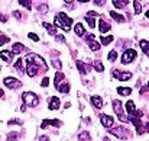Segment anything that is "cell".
Returning a JSON list of instances; mask_svg holds the SVG:
<instances>
[{
  "instance_id": "cell-8",
  "label": "cell",
  "mask_w": 149,
  "mask_h": 141,
  "mask_svg": "<svg viewBox=\"0 0 149 141\" xmlns=\"http://www.w3.org/2000/svg\"><path fill=\"white\" fill-rule=\"evenodd\" d=\"M111 74H113L116 79H119V80H129V79H132V73H129V71L122 73V71H119V70H113Z\"/></svg>"
},
{
  "instance_id": "cell-3",
  "label": "cell",
  "mask_w": 149,
  "mask_h": 141,
  "mask_svg": "<svg viewBox=\"0 0 149 141\" xmlns=\"http://www.w3.org/2000/svg\"><path fill=\"white\" fill-rule=\"evenodd\" d=\"M113 109H114V112H116V115L119 116V119L122 121V122H127V116L125 115V111H123V105H122V102L120 100H113Z\"/></svg>"
},
{
  "instance_id": "cell-32",
  "label": "cell",
  "mask_w": 149,
  "mask_h": 141,
  "mask_svg": "<svg viewBox=\"0 0 149 141\" xmlns=\"http://www.w3.org/2000/svg\"><path fill=\"white\" fill-rule=\"evenodd\" d=\"M51 63H52V66H54L56 70H61V68H62V64H61V61H59V60H54V58H52V61H51Z\"/></svg>"
},
{
  "instance_id": "cell-50",
  "label": "cell",
  "mask_w": 149,
  "mask_h": 141,
  "mask_svg": "<svg viewBox=\"0 0 149 141\" xmlns=\"http://www.w3.org/2000/svg\"><path fill=\"white\" fill-rule=\"evenodd\" d=\"M148 89H149V82H148Z\"/></svg>"
},
{
  "instance_id": "cell-16",
  "label": "cell",
  "mask_w": 149,
  "mask_h": 141,
  "mask_svg": "<svg viewBox=\"0 0 149 141\" xmlns=\"http://www.w3.org/2000/svg\"><path fill=\"white\" fill-rule=\"evenodd\" d=\"M74 31H75V35L77 37H83L86 34V29H84V26L81 23H75L74 25Z\"/></svg>"
},
{
  "instance_id": "cell-21",
  "label": "cell",
  "mask_w": 149,
  "mask_h": 141,
  "mask_svg": "<svg viewBox=\"0 0 149 141\" xmlns=\"http://www.w3.org/2000/svg\"><path fill=\"white\" fill-rule=\"evenodd\" d=\"M42 26L48 29V34H49V35H56V29H55L54 25H51V23H48V22H44Z\"/></svg>"
},
{
  "instance_id": "cell-43",
  "label": "cell",
  "mask_w": 149,
  "mask_h": 141,
  "mask_svg": "<svg viewBox=\"0 0 149 141\" xmlns=\"http://www.w3.org/2000/svg\"><path fill=\"white\" fill-rule=\"evenodd\" d=\"M56 41H58V42H64V37H62V35H58V37H56Z\"/></svg>"
},
{
  "instance_id": "cell-18",
  "label": "cell",
  "mask_w": 149,
  "mask_h": 141,
  "mask_svg": "<svg viewBox=\"0 0 149 141\" xmlns=\"http://www.w3.org/2000/svg\"><path fill=\"white\" fill-rule=\"evenodd\" d=\"M23 51H25V45H23V44H19V42L13 44V48H12V52H13V54H20V52H23Z\"/></svg>"
},
{
  "instance_id": "cell-27",
  "label": "cell",
  "mask_w": 149,
  "mask_h": 141,
  "mask_svg": "<svg viewBox=\"0 0 149 141\" xmlns=\"http://www.w3.org/2000/svg\"><path fill=\"white\" fill-rule=\"evenodd\" d=\"M15 68L19 71V73H22L23 71V64H22V60L19 58V60H16V63H15Z\"/></svg>"
},
{
  "instance_id": "cell-11",
  "label": "cell",
  "mask_w": 149,
  "mask_h": 141,
  "mask_svg": "<svg viewBox=\"0 0 149 141\" xmlns=\"http://www.w3.org/2000/svg\"><path fill=\"white\" fill-rule=\"evenodd\" d=\"M65 82V76L61 73V71H58L56 74H55V77H54V86L58 89V86L61 85V83H64Z\"/></svg>"
},
{
  "instance_id": "cell-30",
  "label": "cell",
  "mask_w": 149,
  "mask_h": 141,
  "mask_svg": "<svg viewBox=\"0 0 149 141\" xmlns=\"http://www.w3.org/2000/svg\"><path fill=\"white\" fill-rule=\"evenodd\" d=\"M100 41H101L103 45H109V44L113 41V37H111V35H110V37H104V38H101Z\"/></svg>"
},
{
  "instance_id": "cell-46",
  "label": "cell",
  "mask_w": 149,
  "mask_h": 141,
  "mask_svg": "<svg viewBox=\"0 0 149 141\" xmlns=\"http://www.w3.org/2000/svg\"><path fill=\"white\" fill-rule=\"evenodd\" d=\"M77 1H80V3H86V1H88V0H77Z\"/></svg>"
},
{
  "instance_id": "cell-42",
  "label": "cell",
  "mask_w": 149,
  "mask_h": 141,
  "mask_svg": "<svg viewBox=\"0 0 149 141\" xmlns=\"http://www.w3.org/2000/svg\"><path fill=\"white\" fill-rule=\"evenodd\" d=\"M39 10H41V12H47V10H48V7H47L45 4H42V6L39 7Z\"/></svg>"
},
{
  "instance_id": "cell-48",
  "label": "cell",
  "mask_w": 149,
  "mask_h": 141,
  "mask_svg": "<svg viewBox=\"0 0 149 141\" xmlns=\"http://www.w3.org/2000/svg\"><path fill=\"white\" fill-rule=\"evenodd\" d=\"M146 18H149V10H148V12H146Z\"/></svg>"
},
{
  "instance_id": "cell-47",
  "label": "cell",
  "mask_w": 149,
  "mask_h": 141,
  "mask_svg": "<svg viewBox=\"0 0 149 141\" xmlns=\"http://www.w3.org/2000/svg\"><path fill=\"white\" fill-rule=\"evenodd\" d=\"M64 1H65V3H72L74 0H64Z\"/></svg>"
},
{
  "instance_id": "cell-17",
  "label": "cell",
  "mask_w": 149,
  "mask_h": 141,
  "mask_svg": "<svg viewBox=\"0 0 149 141\" xmlns=\"http://www.w3.org/2000/svg\"><path fill=\"white\" fill-rule=\"evenodd\" d=\"M125 108H126V111H127L129 115H132V114L136 111V108H135V102H133V100H127L126 105H125Z\"/></svg>"
},
{
  "instance_id": "cell-24",
  "label": "cell",
  "mask_w": 149,
  "mask_h": 141,
  "mask_svg": "<svg viewBox=\"0 0 149 141\" xmlns=\"http://www.w3.org/2000/svg\"><path fill=\"white\" fill-rule=\"evenodd\" d=\"M141 48L146 55H149V41H141Z\"/></svg>"
},
{
  "instance_id": "cell-45",
  "label": "cell",
  "mask_w": 149,
  "mask_h": 141,
  "mask_svg": "<svg viewBox=\"0 0 149 141\" xmlns=\"http://www.w3.org/2000/svg\"><path fill=\"white\" fill-rule=\"evenodd\" d=\"M3 94H4V92H3V90L0 89V97H3Z\"/></svg>"
},
{
  "instance_id": "cell-13",
  "label": "cell",
  "mask_w": 149,
  "mask_h": 141,
  "mask_svg": "<svg viewBox=\"0 0 149 141\" xmlns=\"http://www.w3.org/2000/svg\"><path fill=\"white\" fill-rule=\"evenodd\" d=\"M48 108H49V111H56V109L59 108V99H58V97H55V96H54V97H51Z\"/></svg>"
},
{
  "instance_id": "cell-33",
  "label": "cell",
  "mask_w": 149,
  "mask_h": 141,
  "mask_svg": "<svg viewBox=\"0 0 149 141\" xmlns=\"http://www.w3.org/2000/svg\"><path fill=\"white\" fill-rule=\"evenodd\" d=\"M19 3H20L22 6H25L26 9H31V4H32L31 0H19Z\"/></svg>"
},
{
  "instance_id": "cell-29",
  "label": "cell",
  "mask_w": 149,
  "mask_h": 141,
  "mask_svg": "<svg viewBox=\"0 0 149 141\" xmlns=\"http://www.w3.org/2000/svg\"><path fill=\"white\" fill-rule=\"evenodd\" d=\"M94 68L99 71V73H101V71H104V66L101 64V61H94Z\"/></svg>"
},
{
  "instance_id": "cell-14",
  "label": "cell",
  "mask_w": 149,
  "mask_h": 141,
  "mask_svg": "<svg viewBox=\"0 0 149 141\" xmlns=\"http://www.w3.org/2000/svg\"><path fill=\"white\" fill-rule=\"evenodd\" d=\"M0 57H1V60L10 63L12 58H13V52H10V51H7V49H3V51H0Z\"/></svg>"
},
{
  "instance_id": "cell-1",
  "label": "cell",
  "mask_w": 149,
  "mask_h": 141,
  "mask_svg": "<svg viewBox=\"0 0 149 141\" xmlns=\"http://www.w3.org/2000/svg\"><path fill=\"white\" fill-rule=\"evenodd\" d=\"M54 23L56 25V26H59V28H62L65 32L70 29V26L72 25V19L71 18H68L65 13H58V16L55 18V20H54Z\"/></svg>"
},
{
  "instance_id": "cell-10",
  "label": "cell",
  "mask_w": 149,
  "mask_h": 141,
  "mask_svg": "<svg viewBox=\"0 0 149 141\" xmlns=\"http://www.w3.org/2000/svg\"><path fill=\"white\" fill-rule=\"evenodd\" d=\"M48 125H52V127H61V125H62V122H61V121H58V119H44V121H42V124H41V127H42V128H47Z\"/></svg>"
},
{
  "instance_id": "cell-22",
  "label": "cell",
  "mask_w": 149,
  "mask_h": 141,
  "mask_svg": "<svg viewBox=\"0 0 149 141\" xmlns=\"http://www.w3.org/2000/svg\"><path fill=\"white\" fill-rule=\"evenodd\" d=\"M117 93L122 96H129L132 93V89L130 87H117Z\"/></svg>"
},
{
  "instance_id": "cell-15",
  "label": "cell",
  "mask_w": 149,
  "mask_h": 141,
  "mask_svg": "<svg viewBox=\"0 0 149 141\" xmlns=\"http://www.w3.org/2000/svg\"><path fill=\"white\" fill-rule=\"evenodd\" d=\"M90 100H91V103H93V106H94V108H97V109L103 108V99H101L100 96H93Z\"/></svg>"
},
{
  "instance_id": "cell-6",
  "label": "cell",
  "mask_w": 149,
  "mask_h": 141,
  "mask_svg": "<svg viewBox=\"0 0 149 141\" xmlns=\"http://www.w3.org/2000/svg\"><path fill=\"white\" fill-rule=\"evenodd\" d=\"M3 83H4L9 89H17V87L22 86V82L17 80V79H15V77H4Z\"/></svg>"
},
{
  "instance_id": "cell-38",
  "label": "cell",
  "mask_w": 149,
  "mask_h": 141,
  "mask_svg": "<svg viewBox=\"0 0 149 141\" xmlns=\"http://www.w3.org/2000/svg\"><path fill=\"white\" fill-rule=\"evenodd\" d=\"M15 138H17V133H12V134L9 135V138H7V141H13Z\"/></svg>"
},
{
  "instance_id": "cell-7",
  "label": "cell",
  "mask_w": 149,
  "mask_h": 141,
  "mask_svg": "<svg viewBox=\"0 0 149 141\" xmlns=\"http://www.w3.org/2000/svg\"><path fill=\"white\" fill-rule=\"evenodd\" d=\"M100 122H101L103 127H106V128H111L113 124H114V119H113L110 115L103 114V115H100Z\"/></svg>"
},
{
  "instance_id": "cell-37",
  "label": "cell",
  "mask_w": 149,
  "mask_h": 141,
  "mask_svg": "<svg viewBox=\"0 0 149 141\" xmlns=\"http://www.w3.org/2000/svg\"><path fill=\"white\" fill-rule=\"evenodd\" d=\"M48 85H49V79L48 77H44V80L41 82V86L42 87H48Z\"/></svg>"
},
{
  "instance_id": "cell-39",
  "label": "cell",
  "mask_w": 149,
  "mask_h": 141,
  "mask_svg": "<svg viewBox=\"0 0 149 141\" xmlns=\"http://www.w3.org/2000/svg\"><path fill=\"white\" fill-rule=\"evenodd\" d=\"M106 1H107V0H94V3H96L97 6H104Z\"/></svg>"
},
{
  "instance_id": "cell-2",
  "label": "cell",
  "mask_w": 149,
  "mask_h": 141,
  "mask_svg": "<svg viewBox=\"0 0 149 141\" xmlns=\"http://www.w3.org/2000/svg\"><path fill=\"white\" fill-rule=\"evenodd\" d=\"M22 99L25 102V106H31V108H35L39 105V97L33 92H25L22 94Z\"/></svg>"
},
{
  "instance_id": "cell-36",
  "label": "cell",
  "mask_w": 149,
  "mask_h": 141,
  "mask_svg": "<svg viewBox=\"0 0 149 141\" xmlns=\"http://www.w3.org/2000/svg\"><path fill=\"white\" fill-rule=\"evenodd\" d=\"M7 124H9V125H20L22 121H20V119H10Z\"/></svg>"
},
{
  "instance_id": "cell-4",
  "label": "cell",
  "mask_w": 149,
  "mask_h": 141,
  "mask_svg": "<svg viewBox=\"0 0 149 141\" xmlns=\"http://www.w3.org/2000/svg\"><path fill=\"white\" fill-rule=\"evenodd\" d=\"M136 58V51L135 49H126L125 52H123V55H122V64H130L133 60Z\"/></svg>"
},
{
  "instance_id": "cell-31",
  "label": "cell",
  "mask_w": 149,
  "mask_h": 141,
  "mask_svg": "<svg viewBox=\"0 0 149 141\" xmlns=\"http://www.w3.org/2000/svg\"><path fill=\"white\" fill-rule=\"evenodd\" d=\"M107 58H109V61H111V63H113V61L117 58V52H116V51H110V52H109V55H107Z\"/></svg>"
},
{
  "instance_id": "cell-23",
  "label": "cell",
  "mask_w": 149,
  "mask_h": 141,
  "mask_svg": "<svg viewBox=\"0 0 149 141\" xmlns=\"http://www.w3.org/2000/svg\"><path fill=\"white\" fill-rule=\"evenodd\" d=\"M58 90H59L61 93H68V92H70V85L64 82V83H61V85L58 86Z\"/></svg>"
},
{
  "instance_id": "cell-35",
  "label": "cell",
  "mask_w": 149,
  "mask_h": 141,
  "mask_svg": "<svg viewBox=\"0 0 149 141\" xmlns=\"http://www.w3.org/2000/svg\"><path fill=\"white\" fill-rule=\"evenodd\" d=\"M28 37H29L31 39H33L35 42H38V41H39V37H38L36 34H32V32H29V34H28Z\"/></svg>"
},
{
  "instance_id": "cell-9",
  "label": "cell",
  "mask_w": 149,
  "mask_h": 141,
  "mask_svg": "<svg viewBox=\"0 0 149 141\" xmlns=\"http://www.w3.org/2000/svg\"><path fill=\"white\" fill-rule=\"evenodd\" d=\"M86 41H87V44H88V47H90L91 51H99L100 49V44L94 39V35H88L86 38Z\"/></svg>"
},
{
  "instance_id": "cell-28",
  "label": "cell",
  "mask_w": 149,
  "mask_h": 141,
  "mask_svg": "<svg viewBox=\"0 0 149 141\" xmlns=\"http://www.w3.org/2000/svg\"><path fill=\"white\" fill-rule=\"evenodd\" d=\"M78 140L80 141H90V135H88V133H81L80 135H78Z\"/></svg>"
},
{
  "instance_id": "cell-12",
  "label": "cell",
  "mask_w": 149,
  "mask_h": 141,
  "mask_svg": "<svg viewBox=\"0 0 149 141\" xmlns=\"http://www.w3.org/2000/svg\"><path fill=\"white\" fill-rule=\"evenodd\" d=\"M99 29H100V32H101V34H104V32H109L111 28H110V25H109L104 19H100L99 20Z\"/></svg>"
},
{
  "instance_id": "cell-34",
  "label": "cell",
  "mask_w": 149,
  "mask_h": 141,
  "mask_svg": "<svg viewBox=\"0 0 149 141\" xmlns=\"http://www.w3.org/2000/svg\"><path fill=\"white\" fill-rule=\"evenodd\" d=\"M7 42H9V38H7L6 35L0 34V45H4V44H7Z\"/></svg>"
},
{
  "instance_id": "cell-20",
  "label": "cell",
  "mask_w": 149,
  "mask_h": 141,
  "mask_svg": "<svg viewBox=\"0 0 149 141\" xmlns=\"http://www.w3.org/2000/svg\"><path fill=\"white\" fill-rule=\"evenodd\" d=\"M127 3H129V0H113V6L116 9H123Z\"/></svg>"
},
{
  "instance_id": "cell-40",
  "label": "cell",
  "mask_w": 149,
  "mask_h": 141,
  "mask_svg": "<svg viewBox=\"0 0 149 141\" xmlns=\"http://www.w3.org/2000/svg\"><path fill=\"white\" fill-rule=\"evenodd\" d=\"M13 16H15V18H17V19H20V18H22V13L16 10V12H13Z\"/></svg>"
},
{
  "instance_id": "cell-41",
  "label": "cell",
  "mask_w": 149,
  "mask_h": 141,
  "mask_svg": "<svg viewBox=\"0 0 149 141\" xmlns=\"http://www.w3.org/2000/svg\"><path fill=\"white\" fill-rule=\"evenodd\" d=\"M39 141H49V138H48V135H41Z\"/></svg>"
},
{
  "instance_id": "cell-26",
  "label": "cell",
  "mask_w": 149,
  "mask_h": 141,
  "mask_svg": "<svg viewBox=\"0 0 149 141\" xmlns=\"http://www.w3.org/2000/svg\"><path fill=\"white\" fill-rule=\"evenodd\" d=\"M86 20L88 22L90 28H94V25H96V23H94V18H91V13H90V12L87 13V16H86Z\"/></svg>"
},
{
  "instance_id": "cell-19",
  "label": "cell",
  "mask_w": 149,
  "mask_h": 141,
  "mask_svg": "<svg viewBox=\"0 0 149 141\" xmlns=\"http://www.w3.org/2000/svg\"><path fill=\"white\" fill-rule=\"evenodd\" d=\"M110 16H111V18H113V19H114L116 22H119V23H123V22H126V19H125V18H123L122 15L116 13L114 10H111V12H110Z\"/></svg>"
},
{
  "instance_id": "cell-5",
  "label": "cell",
  "mask_w": 149,
  "mask_h": 141,
  "mask_svg": "<svg viewBox=\"0 0 149 141\" xmlns=\"http://www.w3.org/2000/svg\"><path fill=\"white\" fill-rule=\"evenodd\" d=\"M110 134H113L114 137L120 138V140H126L129 137V131L125 128V127H117V128H113L110 130Z\"/></svg>"
},
{
  "instance_id": "cell-44",
  "label": "cell",
  "mask_w": 149,
  "mask_h": 141,
  "mask_svg": "<svg viewBox=\"0 0 149 141\" xmlns=\"http://www.w3.org/2000/svg\"><path fill=\"white\" fill-rule=\"evenodd\" d=\"M0 20H1V22H7V18H6L4 15H1V13H0Z\"/></svg>"
},
{
  "instance_id": "cell-49",
  "label": "cell",
  "mask_w": 149,
  "mask_h": 141,
  "mask_svg": "<svg viewBox=\"0 0 149 141\" xmlns=\"http://www.w3.org/2000/svg\"><path fill=\"white\" fill-rule=\"evenodd\" d=\"M103 141H109V138H104V140H103Z\"/></svg>"
},
{
  "instance_id": "cell-25",
  "label": "cell",
  "mask_w": 149,
  "mask_h": 141,
  "mask_svg": "<svg viewBox=\"0 0 149 141\" xmlns=\"http://www.w3.org/2000/svg\"><path fill=\"white\" fill-rule=\"evenodd\" d=\"M141 10H142L141 3H139V1H133V12H135V15H139Z\"/></svg>"
}]
</instances>
